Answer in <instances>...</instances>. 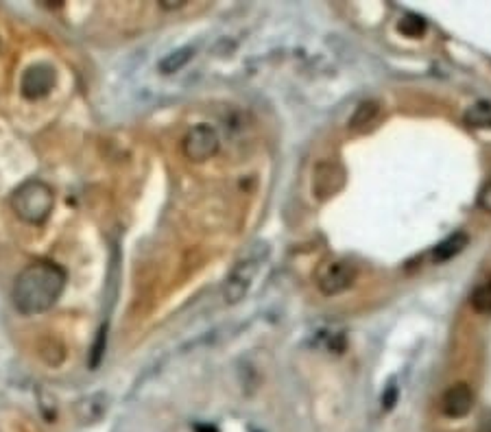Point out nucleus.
I'll return each instance as SVG.
<instances>
[{
    "label": "nucleus",
    "mask_w": 491,
    "mask_h": 432,
    "mask_svg": "<svg viewBox=\"0 0 491 432\" xmlns=\"http://www.w3.org/2000/svg\"><path fill=\"white\" fill-rule=\"evenodd\" d=\"M478 207L482 212H491V175L485 179V184L480 186V192H478Z\"/></svg>",
    "instance_id": "nucleus-16"
},
{
    "label": "nucleus",
    "mask_w": 491,
    "mask_h": 432,
    "mask_svg": "<svg viewBox=\"0 0 491 432\" xmlns=\"http://www.w3.org/2000/svg\"><path fill=\"white\" fill-rule=\"evenodd\" d=\"M465 247H467V236H465L463 232H459V234H454V236L445 238V240L437 247L435 258H437V260H450V258H454L457 254H461V251H463Z\"/></svg>",
    "instance_id": "nucleus-12"
},
{
    "label": "nucleus",
    "mask_w": 491,
    "mask_h": 432,
    "mask_svg": "<svg viewBox=\"0 0 491 432\" xmlns=\"http://www.w3.org/2000/svg\"><path fill=\"white\" fill-rule=\"evenodd\" d=\"M55 81H57V75H55L53 66L33 63V66L26 68V72L22 75L20 92L29 101H40V98L51 94V90L55 88Z\"/></svg>",
    "instance_id": "nucleus-6"
},
{
    "label": "nucleus",
    "mask_w": 491,
    "mask_h": 432,
    "mask_svg": "<svg viewBox=\"0 0 491 432\" xmlns=\"http://www.w3.org/2000/svg\"><path fill=\"white\" fill-rule=\"evenodd\" d=\"M356 264L349 260H330L326 264H321V269L317 271V286L319 291L328 297L338 295L343 291H347L349 286L356 282Z\"/></svg>",
    "instance_id": "nucleus-4"
},
{
    "label": "nucleus",
    "mask_w": 491,
    "mask_h": 432,
    "mask_svg": "<svg viewBox=\"0 0 491 432\" xmlns=\"http://www.w3.org/2000/svg\"><path fill=\"white\" fill-rule=\"evenodd\" d=\"M195 55V48L192 46H186V48H180V51H172L170 55H166L162 61H160V70L164 72V75H172V72L182 70Z\"/></svg>",
    "instance_id": "nucleus-11"
},
{
    "label": "nucleus",
    "mask_w": 491,
    "mask_h": 432,
    "mask_svg": "<svg viewBox=\"0 0 491 432\" xmlns=\"http://www.w3.org/2000/svg\"><path fill=\"white\" fill-rule=\"evenodd\" d=\"M11 207L24 223L42 225L55 207V192L42 179H26L14 190Z\"/></svg>",
    "instance_id": "nucleus-2"
},
{
    "label": "nucleus",
    "mask_w": 491,
    "mask_h": 432,
    "mask_svg": "<svg viewBox=\"0 0 491 432\" xmlns=\"http://www.w3.org/2000/svg\"><path fill=\"white\" fill-rule=\"evenodd\" d=\"M105 411H108V395L105 393H92L88 395V398H83L79 404H77V419L81 426H88V423H96Z\"/></svg>",
    "instance_id": "nucleus-9"
},
{
    "label": "nucleus",
    "mask_w": 491,
    "mask_h": 432,
    "mask_svg": "<svg viewBox=\"0 0 491 432\" xmlns=\"http://www.w3.org/2000/svg\"><path fill=\"white\" fill-rule=\"evenodd\" d=\"M472 308L476 312H485V314L491 312V282L480 284L472 293Z\"/></svg>",
    "instance_id": "nucleus-15"
},
{
    "label": "nucleus",
    "mask_w": 491,
    "mask_h": 432,
    "mask_svg": "<svg viewBox=\"0 0 491 432\" xmlns=\"http://www.w3.org/2000/svg\"><path fill=\"white\" fill-rule=\"evenodd\" d=\"M345 184V170L334 160H321L312 170V195L317 199L334 197Z\"/></svg>",
    "instance_id": "nucleus-7"
},
{
    "label": "nucleus",
    "mask_w": 491,
    "mask_h": 432,
    "mask_svg": "<svg viewBox=\"0 0 491 432\" xmlns=\"http://www.w3.org/2000/svg\"><path fill=\"white\" fill-rule=\"evenodd\" d=\"M269 256V247L267 245H254L249 249V254L244 256L229 273L225 288H223V295L227 304H238L240 299H244V295L249 293V288L262 267V262Z\"/></svg>",
    "instance_id": "nucleus-3"
},
{
    "label": "nucleus",
    "mask_w": 491,
    "mask_h": 432,
    "mask_svg": "<svg viewBox=\"0 0 491 432\" xmlns=\"http://www.w3.org/2000/svg\"><path fill=\"white\" fill-rule=\"evenodd\" d=\"M474 406V393L467 384H452L441 398V411L452 417V419H459L465 417Z\"/></svg>",
    "instance_id": "nucleus-8"
},
{
    "label": "nucleus",
    "mask_w": 491,
    "mask_h": 432,
    "mask_svg": "<svg viewBox=\"0 0 491 432\" xmlns=\"http://www.w3.org/2000/svg\"><path fill=\"white\" fill-rule=\"evenodd\" d=\"M478 432H491V413H487V415H485V417L480 419Z\"/></svg>",
    "instance_id": "nucleus-19"
},
{
    "label": "nucleus",
    "mask_w": 491,
    "mask_h": 432,
    "mask_svg": "<svg viewBox=\"0 0 491 432\" xmlns=\"http://www.w3.org/2000/svg\"><path fill=\"white\" fill-rule=\"evenodd\" d=\"M398 31L402 35H406V38H419V35H424L426 31V20L424 18H419L415 14H406L400 22H398Z\"/></svg>",
    "instance_id": "nucleus-14"
},
{
    "label": "nucleus",
    "mask_w": 491,
    "mask_h": 432,
    "mask_svg": "<svg viewBox=\"0 0 491 432\" xmlns=\"http://www.w3.org/2000/svg\"><path fill=\"white\" fill-rule=\"evenodd\" d=\"M465 125L472 129H491V105L476 103L465 112Z\"/></svg>",
    "instance_id": "nucleus-13"
},
{
    "label": "nucleus",
    "mask_w": 491,
    "mask_h": 432,
    "mask_svg": "<svg viewBox=\"0 0 491 432\" xmlns=\"http://www.w3.org/2000/svg\"><path fill=\"white\" fill-rule=\"evenodd\" d=\"M380 114H382V107L378 101H363L356 107L352 118H349V127H352L354 131H367L378 123Z\"/></svg>",
    "instance_id": "nucleus-10"
},
{
    "label": "nucleus",
    "mask_w": 491,
    "mask_h": 432,
    "mask_svg": "<svg viewBox=\"0 0 491 432\" xmlns=\"http://www.w3.org/2000/svg\"><path fill=\"white\" fill-rule=\"evenodd\" d=\"M66 271L48 260L31 262L14 282V306L22 314H40L51 310L66 288Z\"/></svg>",
    "instance_id": "nucleus-1"
},
{
    "label": "nucleus",
    "mask_w": 491,
    "mask_h": 432,
    "mask_svg": "<svg viewBox=\"0 0 491 432\" xmlns=\"http://www.w3.org/2000/svg\"><path fill=\"white\" fill-rule=\"evenodd\" d=\"M396 402H398V386L391 384V386L387 389V393L382 395V408H384V411H391V408L396 406Z\"/></svg>",
    "instance_id": "nucleus-17"
},
{
    "label": "nucleus",
    "mask_w": 491,
    "mask_h": 432,
    "mask_svg": "<svg viewBox=\"0 0 491 432\" xmlns=\"http://www.w3.org/2000/svg\"><path fill=\"white\" fill-rule=\"evenodd\" d=\"M184 5H186V0H162V3H160L162 9H180Z\"/></svg>",
    "instance_id": "nucleus-18"
},
{
    "label": "nucleus",
    "mask_w": 491,
    "mask_h": 432,
    "mask_svg": "<svg viewBox=\"0 0 491 432\" xmlns=\"http://www.w3.org/2000/svg\"><path fill=\"white\" fill-rule=\"evenodd\" d=\"M221 149V138L215 127L205 123L195 125L184 138V155L192 162H205L215 158Z\"/></svg>",
    "instance_id": "nucleus-5"
}]
</instances>
